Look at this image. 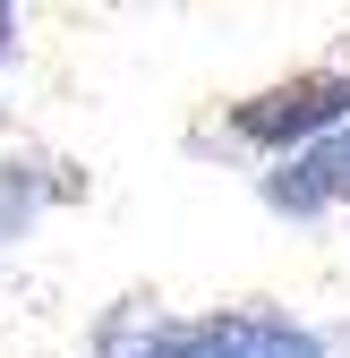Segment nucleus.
Segmentation results:
<instances>
[{
    "label": "nucleus",
    "mask_w": 350,
    "mask_h": 358,
    "mask_svg": "<svg viewBox=\"0 0 350 358\" xmlns=\"http://www.w3.org/2000/svg\"><path fill=\"white\" fill-rule=\"evenodd\" d=\"M9 52H18V9H0V69H9Z\"/></svg>",
    "instance_id": "obj_6"
},
{
    "label": "nucleus",
    "mask_w": 350,
    "mask_h": 358,
    "mask_svg": "<svg viewBox=\"0 0 350 358\" xmlns=\"http://www.w3.org/2000/svg\"><path fill=\"white\" fill-rule=\"evenodd\" d=\"M342 128H350V69H299V77L265 85V94L231 103V137L256 145V154H274V162L342 137Z\"/></svg>",
    "instance_id": "obj_1"
},
{
    "label": "nucleus",
    "mask_w": 350,
    "mask_h": 358,
    "mask_svg": "<svg viewBox=\"0 0 350 358\" xmlns=\"http://www.w3.org/2000/svg\"><path fill=\"white\" fill-rule=\"evenodd\" d=\"M103 358H197V350L171 333V316H154L146 333H137V324H111V333H103Z\"/></svg>",
    "instance_id": "obj_5"
},
{
    "label": "nucleus",
    "mask_w": 350,
    "mask_h": 358,
    "mask_svg": "<svg viewBox=\"0 0 350 358\" xmlns=\"http://www.w3.org/2000/svg\"><path fill=\"white\" fill-rule=\"evenodd\" d=\"M256 196H265L282 222H316V213L350 205V128L325 137V145H308V154H290V162H274L265 179H256Z\"/></svg>",
    "instance_id": "obj_3"
},
{
    "label": "nucleus",
    "mask_w": 350,
    "mask_h": 358,
    "mask_svg": "<svg viewBox=\"0 0 350 358\" xmlns=\"http://www.w3.org/2000/svg\"><path fill=\"white\" fill-rule=\"evenodd\" d=\"M43 196H52V188H43V171H34V162H0V248L34 231Z\"/></svg>",
    "instance_id": "obj_4"
},
{
    "label": "nucleus",
    "mask_w": 350,
    "mask_h": 358,
    "mask_svg": "<svg viewBox=\"0 0 350 358\" xmlns=\"http://www.w3.org/2000/svg\"><path fill=\"white\" fill-rule=\"evenodd\" d=\"M171 333L197 358H333L325 333H308L299 316H282V307H214V316H188Z\"/></svg>",
    "instance_id": "obj_2"
}]
</instances>
